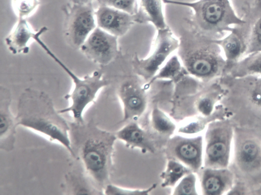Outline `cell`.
<instances>
[{"instance_id":"277c9868","label":"cell","mask_w":261,"mask_h":195,"mask_svg":"<svg viewBox=\"0 0 261 195\" xmlns=\"http://www.w3.org/2000/svg\"><path fill=\"white\" fill-rule=\"evenodd\" d=\"M164 4L190 8L193 12L189 24L200 34L219 40L231 31L233 27L245 22L237 13L231 0H197L182 2L163 0Z\"/></svg>"},{"instance_id":"9a60e30c","label":"cell","mask_w":261,"mask_h":195,"mask_svg":"<svg viewBox=\"0 0 261 195\" xmlns=\"http://www.w3.org/2000/svg\"><path fill=\"white\" fill-rule=\"evenodd\" d=\"M115 135L128 147L139 148L145 152L155 151L153 135L142 129L135 122H130L117 131Z\"/></svg>"},{"instance_id":"cb8c5ba5","label":"cell","mask_w":261,"mask_h":195,"mask_svg":"<svg viewBox=\"0 0 261 195\" xmlns=\"http://www.w3.org/2000/svg\"><path fill=\"white\" fill-rule=\"evenodd\" d=\"M99 6L112 7L132 15L137 13L138 9L137 0H96Z\"/></svg>"},{"instance_id":"9c48e42d","label":"cell","mask_w":261,"mask_h":195,"mask_svg":"<svg viewBox=\"0 0 261 195\" xmlns=\"http://www.w3.org/2000/svg\"><path fill=\"white\" fill-rule=\"evenodd\" d=\"M240 17L245 20L244 22L235 25L225 36L216 40L226 61L224 73L231 65L244 57L247 50L251 31L250 20L244 12Z\"/></svg>"},{"instance_id":"d4e9b609","label":"cell","mask_w":261,"mask_h":195,"mask_svg":"<svg viewBox=\"0 0 261 195\" xmlns=\"http://www.w3.org/2000/svg\"><path fill=\"white\" fill-rule=\"evenodd\" d=\"M196 176L192 172L184 176L175 187L174 195H196Z\"/></svg>"},{"instance_id":"7a4b0ae2","label":"cell","mask_w":261,"mask_h":195,"mask_svg":"<svg viewBox=\"0 0 261 195\" xmlns=\"http://www.w3.org/2000/svg\"><path fill=\"white\" fill-rule=\"evenodd\" d=\"M16 119L17 126L38 132L50 142H58L72 156L69 123L56 109L47 94L32 88L25 89L18 99Z\"/></svg>"},{"instance_id":"484cf974","label":"cell","mask_w":261,"mask_h":195,"mask_svg":"<svg viewBox=\"0 0 261 195\" xmlns=\"http://www.w3.org/2000/svg\"><path fill=\"white\" fill-rule=\"evenodd\" d=\"M155 187L156 184H154L146 189L132 190L123 189L109 183L105 187L103 194L107 195H147Z\"/></svg>"},{"instance_id":"ba28073f","label":"cell","mask_w":261,"mask_h":195,"mask_svg":"<svg viewBox=\"0 0 261 195\" xmlns=\"http://www.w3.org/2000/svg\"><path fill=\"white\" fill-rule=\"evenodd\" d=\"M118 38L97 26L79 50L93 63L107 66L114 61L119 54Z\"/></svg>"},{"instance_id":"f1b7e54d","label":"cell","mask_w":261,"mask_h":195,"mask_svg":"<svg viewBox=\"0 0 261 195\" xmlns=\"http://www.w3.org/2000/svg\"><path fill=\"white\" fill-rule=\"evenodd\" d=\"M257 154V149L254 144L248 142L243 145L242 150V157L245 161H252L256 157Z\"/></svg>"},{"instance_id":"d6986e66","label":"cell","mask_w":261,"mask_h":195,"mask_svg":"<svg viewBox=\"0 0 261 195\" xmlns=\"http://www.w3.org/2000/svg\"><path fill=\"white\" fill-rule=\"evenodd\" d=\"M66 183L69 194H102L87 176L77 172L68 173L65 176Z\"/></svg>"},{"instance_id":"4fadbf2b","label":"cell","mask_w":261,"mask_h":195,"mask_svg":"<svg viewBox=\"0 0 261 195\" xmlns=\"http://www.w3.org/2000/svg\"><path fill=\"white\" fill-rule=\"evenodd\" d=\"M11 94L9 89L0 87V149L9 152L14 148L17 125L16 116L10 110Z\"/></svg>"},{"instance_id":"7c38bea8","label":"cell","mask_w":261,"mask_h":195,"mask_svg":"<svg viewBox=\"0 0 261 195\" xmlns=\"http://www.w3.org/2000/svg\"><path fill=\"white\" fill-rule=\"evenodd\" d=\"M95 16L97 27L118 38L125 35L136 22L135 15L106 6H99Z\"/></svg>"},{"instance_id":"30bf717a","label":"cell","mask_w":261,"mask_h":195,"mask_svg":"<svg viewBox=\"0 0 261 195\" xmlns=\"http://www.w3.org/2000/svg\"><path fill=\"white\" fill-rule=\"evenodd\" d=\"M166 155L169 159L175 160L192 172L198 171L201 164L202 138L175 136L167 143Z\"/></svg>"},{"instance_id":"6da1fadb","label":"cell","mask_w":261,"mask_h":195,"mask_svg":"<svg viewBox=\"0 0 261 195\" xmlns=\"http://www.w3.org/2000/svg\"><path fill=\"white\" fill-rule=\"evenodd\" d=\"M69 125L72 157L81 161L86 175L103 193L110 182L115 133L101 129L93 120Z\"/></svg>"},{"instance_id":"5bb4252c","label":"cell","mask_w":261,"mask_h":195,"mask_svg":"<svg viewBox=\"0 0 261 195\" xmlns=\"http://www.w3.org/2000/svg\"><path fill=\"white\" fill-rule=\"evenodd\" d=\"M36 31L27 19L17 18L5 38L4 42L7 49L13 54L28 53Z\"/></svg>"},{"instance_id":"8fae6325","label":"cell","mask_w":261,"mask_h":195,"mask_svg":"<svg viewBox=\"0 0 261 195\" xmlns=\"http://www.w3.org/2000/svg\"><path fill=\"white\" fill-rule=\"evenodd\" d=\"M145 87L135 78L124 81L119 86L118 95L123 106V121L136 120L145 109L147 98Z\"/></svg>"},{"instance_id":"7402d4cb","label":"cell","mask_w":261,"mask_h":195,"mask_svg":"<svg viewBox=\"0 0 261 195\" xmlns=\"http://www.w3.org/2000/svg\"><path fill=\"white\" fill-rule=\"evenodd\" d=\"M151 124L153 128L158 134L166 136L171 134L175 129V125L164 113L158 108H154L151 115Z\"/></svg>"},{"instance_id":"52a82bcc","label":"cell","mask_w":261,"mask_h":195,"mask_svg":"<svg viewBox=\"0 0 261 195\" xmlns=\"http://www.w3.org/2000/svg\"><path fill=\"white\" fill-rule=\"evenodd\" d=\"M96 27L92 3L72 4L66 12L63 33L66 42L72 48L79 49Z\"/></svg>"},{"instance_id":"e0dca14e","label":"cell","mask_w":261,"mask_h":195,"mask_svg":"<svg viewBox=\"0 0 261 195\" xmlns=\"http://www.w3.org/2000/svg\"><path fill=\"white\" fill-rule=\"evenodd\" d=\"M242 12L248 14L251 23L250 38L245 55L261 51V0H254L252 4L246 5Z\"/></svg>"},{"instance_id":"2e32d148","label":"cell","mask_w":261,"mask_h":195,"mask_svg":"<svg viewBox=\"0 0 261 195\" xmlns=\"http://www.w3.org/2000/svg\"><path fill=\"white\" fill-rule=\"evenodd\" d=\"M163 0H139L138 9L135 15L136 22L151 23L156 30L167 25L163 10Z\"/></svg>"},{"instance_id":"8992f818","label":"cell","mask_w":261,"mask_h":195,"mask_svg":"<svg viewBox=\"0 0 261 195\" xmlns=\"http://www.w3.org/2000/svg\"><path fill=\"white\" fill-rule=\"evenodd\" d=\"M179 45V40L174 36L168 26L157 30L151 52L144 59H141L136 54L132 62L133 69L140 76L150 81L170 55L178 49Z\"/></svg>"},{"instance_id":"ffe728a7","label":"cell","mask_w":261,"mask_h":195,"mask_svg":"<svg viewBox=\"0 0 261 195\" xmlns=\"http://www.w3.org/2000/svg\"><path fill=\"white\" fill-rule=\"evenodd\" d=\"M191 172L192 171L190 169L181 163L172 159H168L167 168L161 175L163 179L162 186H173L179 179Z\"/></svg>"},{"instance_id":"44dd1931","label":"cell","mask_w":261,"mask_h":195,"mask_svg":"<svg viewBox=\"0 0 261 195\" xmlns=\"http://www.w3.org/2000/svg\"><path fill=\"white\" fill-rule=\"evenodd\" d=\"M186 71L182 64L177 55H172L165 63L145 87H149L151 83L158 79L171 78L176 77L180 73Z\"/></svg>"},{"instance_id":"ac0fdd59","label":"cell","mask_w":261,"mask_h":195,"mask_svg":"<svg viewBox=\"0 0 261 195\" xmlns=\"http://www.w3.org/2000/svg\"><path fill=\"white\" fill-rule=\"evenodd\" d=\"M224 75L231 77L261 75V51L244 56L231 65Z\"/></svg>"},{"instance_id":"3957f363","label":"cell","mask_w":261,"mask_h":195,"mask_svg":"<svg viewBox=\"0 0 261 195\" xmlns=\"http://www.w3.org/2000/svg\"><path fill=\"white\" fill-rule=\"evenodd\" d=\"M178 49V57L187 73L202 80L224 74L226 61L216 40L192 28L182 33Z\"/></svg>"},{"instance_id":"83f0119b","label":"cell","mask_w":261,"mask_h":195,"mask_svg":"<svg viewBox=\"0 0 261 195\" xmlns=\"http://www.w3.org/2000/svg\"><path fill=\"white\" fill-rule=\"evenodd\" d=\"M226 147L224 143L214 141L210 143L206 149L207 158L211 161H216L226 153Z\"/></svg>"},{"instance_id":"603a6c76","label":"cell","mask_w":261,"mask_h":195,"mask_svg":"<svg viewBox=\"0 0 261 195\" xmlns=\"http://www.w3.org/2000/svg\"><path fill=\"white\" fill-rule=\"evenodd\" d=\"M39 0H11L13 11L17 18L28 19L37 10Z\"/></svg>"},{"instance_id":"4dcf8cb0","label":"cell","mask_w":261,"mask_h":195,"mask_svg":"<svg viewBox=\"0 0 261 195\" xmlns=\"http://www.w3.org/2000/svg\"><path fill=\"white\" fill-rule=\"evenodd\" d=\"M72 4H88L92 3L93 0H69Z\"/></svg>"},{"instance_id":"5b68a950","label":"cell","mask_w":261,"mask_h":195,"mask_svg":"<svg viewBox=\"0 0 261 195\" xmlns=\"http://www.w3.org/2000/svg\"><path fill=\"white\" fill-rule=\"evenodd\" d=\"M37 44L70 77L73 87L64 96L70 102L67 107L58 110L61 114L70 113L74 122L84 123L83 114L86 108L95 102L100 91L109 84L100 70H95L91 73L81 77L74 73L46 44L42 39H38Z\"/></svg>"},{"instance_id":"4316f807","label":"cell","mask_w":261,"mask_h":195,"mask_svg":"<svg viewBox=\"0 0 261 195\" xmlns=\"http://www.w3.org/2000/svg\"><path fill=\"white\" fill-rule=\"evenodd\" d=\"M202 187L205 194H217L222 187L220 179L215 175L205 172L202 178Z\"/></svg>"},{"instance_id":"f546056e","label":"cell","mask_w":261,"mask_h":195,"mask_svg":"<svg viewBox=\"0 0 261 195\" xmlns=\"http://www.w3.org/2000/svg\"><path fill=\"white\" fill-rule=\"evenodd\" d=\"M197 108L203 114H210L213 108L212 99L207 94L202 95L198 100Z\"/></svg>"}]
</instances>
